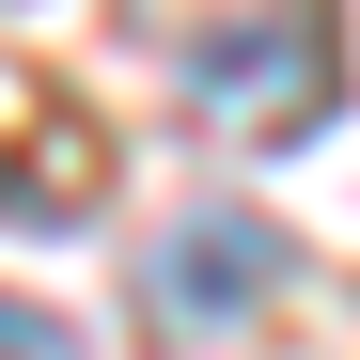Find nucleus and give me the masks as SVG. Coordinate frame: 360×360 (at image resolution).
<instances>
[{
	"label": "nucleus",
	"mask_w": 360,
	"mask_h": 360,
	"mask_svg": "<svg viewBox=\"0 0 360 360\" xmlns=\"http://www.w3.org/2000/svg\"><path fill=\"white\" fill-rule=\"evenodd\" d=\"M0 360H79V329H63V314H32V297H0Z\"/></svg>",
	"instance_id": "nucleus-3"
},
{
	"label": "nucleus",
	"mask_w": 360,
	"mask_h": 360,
	"mask_svg": "<svg viewBox=\"0 0 360 360\" xmlns=\"http://www.w3.org/2000/svg\"><path fill=\"white\" fill-rule=\"evenodd\" d=\"M141 32H157V63L188 79V110L235 126V141H314L329 94H345L329 0H141Z\"/></svg>",
	"instance_id": "nucleus-1"
},
{
	"label": "nucleus",
	"mask_w": 360,
	"mask_h": 360,
	"mask_svg": "<svg viewBox=\"0 0 360 360\" xmlns=\"http://www.w3.org/2000/svg\"><path fill=\"white\" fill-rule=\"evenodd\" d=\"M266 282H282V235H266V219H235V204H188V219L157 235V297H172L188 329H219V314H251Z\"/></svg>",
	"instance_id": "nucleus-2"
}]
</instances>
